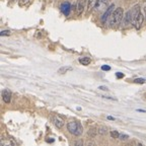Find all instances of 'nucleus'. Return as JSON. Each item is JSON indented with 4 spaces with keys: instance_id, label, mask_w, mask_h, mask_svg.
<instances>
[{
    "instance_id": "nucleus-1",
    "label": "nucleus",
    "mask_w": 146,
    "mask_h": 146,
    "mask_svg": "<svg viewBox=\"0 0 146 146\" xmlns=\"http://www.w3.org/2000/svg\"><path fill=\"white\" fill-rule=\"evenodd\" d=\"M124 18V10L122 7H118L113 11V13L110 16V25L112 27H116L120 25Z\"/></svg>"
},
{
    "instance_id": "nucleus-22",
    "label": "nucleus",
    "mask_w": 146,
    "mask_h": 146,
    "mask_svg": "<svg viewBox=\"0 0 146 146\" xmlns=\"http://www.w3.org/2000/svg\"><path fill=\"white\" fill-rule=\"evenodd\" d=\"M98 89H100V90H104V91L109 90V88H108L107 86H104V85H102V86H98Z\"/></svg>"
},
{
    "instance_id": "nucleus-11",
    "label": "nucleus",
    "mask_w": 146,
    "mask_h": 146,
    "mask_svg": "<svg viewBox=\"0 0 146 146\" xmlns=\"http://www.w3.org/2000/svg\"><path fill=\"white\" fill-rule=\"evenodd\" d=\"M90 58H88V57H82V58H80L79 59V63L80 64H82V65H88L89 63H90Z\"/></svg>"
},
{
    "instance_id": "nucleus-21",
    "label": "nucleus",
    "mask_w": 146,
    "mask_h": 146,
    "mask_svg": "<svg viewBox=\"0 0 146 146\" xmlns=\"http://www.w3.org/2000/svg\"><path fill=\"white\" fill-rule=\"evenodd\" d=\"M116 76H117V78H123L124 77V73H121V72H118V73H116Z\"/></svg>"
},
{
    "instance_id": "nucleus-7",
    "label": "nucleus",
    "mask_w": 146,
    "mask_h": 146,
    "mask_svg": "<svg viewBox=\"0 0 146 146\" xmlns=\"http://www.w3.org/2000/svg\"><path fill=\"white\" fill-rule=\"evenodd\" d=\"M2 100L5 104H9L11 100V94L8 89H3L2 90Z\"/></svg>"
},
{
    "instance_id": "nucleus-9",
    "label": "nucleus",
    "mask_w": 146,
    "mask_h": 146,
    "mask_svg": "<svg viewBox=\"0 0 146 146\" xmlns=\"http://www.w3.org/2000/svg\"><path fill=\"white\" fill-rule=\"evenodd\" d=\"M131 23H132V13H131V10H129V11L124 15L123 25H125V27H127V25H131Z\"/></svg>"
},
{
    "instance_id": "nucleus-25",
    "label": "nucleus",
    "mask_w": 146,
    "mask_h": 146,
    "mask_svg": "<svg viewBox=\"0 0 146 146\" xmlns=\"http://www.w3.org/2000/svg\"><path fill=\"white\" fill-rule=\"evenodd\" d=\"M47 142H48V143H49V142H51V143H53V142H54V139H51V140H47Z\"/></svg>"
},
{
    "instance_id": "nucleus-8",
    "label": "nucleus",
    "mask_w": 146,
    "mask_h": 146,
    "mask_svg": "<svg viewBox=\"0 0 146 146\" xmlns=\"http://www.w3.org/2000/svg\"><path fill=\"white\" fill-rule=\"evenodd\" d=\"M51 121H52V123L54 124L58 129H61V128L64 126L63 120H61V119L58 118V117H51Z\"/></svg>"
},
{
    "instance_id": "nucleus-14",
    "label": "nucleus",
    "mask_w": 146,
    "mask_h": 146,
    "mask_svg": "<svg viewBox=\"0 0 146 146\" xmlns=\"http://www.w3.org/2000/svg\"><path fill=\"white\" fill-rule=\"evenodd\" d=\"M119 139L122 140V141H126V140L129 139V136L127 134H120L119 135Z\"/></svg>"
},
{
    "instance_id": "nucleus-15",
    "label": "nucleus",
    "mask_w": 146,
    "mask_h": 146,
    "mask_svg": "<svg viewBox=\"0 0 146 146\" xmlns=\"http://www.w3.org/2000/svg\"><path fill=\"white\" fill-rule=\"evenodd\" d=\"M135 83H139V84H143V83H145L146 82V79H144V78H137V79L134 80Z\"/></svg>"
},
{
    "instance_id": "nucleus-6",
    "label": "nucleus",
    "mask_w": 146,
    "mask_h": 146,
    "mask_svg": "<svg viewBox=\"0 0 146 146\" xmlns=\"http://www.w3.org/2000/svg\"><path fill=\"white\" fill-rule=\"evenodd\" d=\"M60 9H61L62 13L64 14L65 16H68L69 13H70V9H71V5L70 3L68 2V1H66V2H64L61 4V7H60Z\"/></svg>"
},
{
    "instance_id": "nucleus-10",
    "label": "nucleus",
    "mask_w": 146,
    "mask_h": 146,
    "mask_svg": "<svg viewBox=\"0 0 146 146\" xmlns=\"http://www.w3.org/2000/svg\"><path fill=\"white\" fill-rule=\"evenodd\" d=\"M108 2H109V0H98V3H96V9H98V10L104 9L105 7H107Z\"/></svg>"
},
{
    "instance_id": "nucleus-3",
    "label": "nucleus",
    "mask_w": 146,
    "mask_h": 146,
    "mask_svg": "<svg viewBox=\"0 0 146 146\" xmlns=\"http://www.w3.org/2000/svg\"><path fill=\"white\" fill-rule=\"evenodd\" d=\"M143 21H144L143 14H142L141 12H139V13L136 15V17L133 19L132 25H134L136 30H140V29H141V27H142V25H143Z\"/></svg>"
},
{
    "instance_id": "nucleus-16",
    "label": "nucleus",
    "mask_w": 146,
    "mask_h": 146,
    "mask_svg": "<svg viewBox=\"0 0 146 146\" xmlns=\"http://www.w3.org/2000/svg\"><path fill=\"white\" fill-rule=\"evenodd\" d=\"M68 70H72V68H71V67H63V68H61L59 70V73H61V74H63V72L64 71H68Z\"/></svg>"
},
{
    "instance_id": "nucleus-2",
    "label": "nucleus",
    "mask_w": 146,
    "mask_h": 146,
    "mask_svg": "<svg viewBox=\"0 0 146 146\" xmlns=\"http://www.w3.org/2000/svg\"><path fill=\"white\" fill-rule=\"evenodd\" d=\"M67 130H68V132L70 134L79 137L82 135L83 128H82V125L78 121H71L67 124Z\"/></svg>"
},
{
    "instance_id": "nucleus-5",
    "label": "nucleus",
    "mask_w": 146,
    "mask_h": 146,
    "mask_svg": "<svg viewBox=\"0 0 146 146\" xmlns=\"http://www.w3.org/2000/svg\"><path fill=\"white\" fill-rule=\"evenodd\" d=\"M85 4H86V0H77V5H76V12H77V15L83 12L85 8Z\"/></svg>"
},
{
    "instance_id": "nucleus-26",
    "label": "nucleus",
    "mask_w": 146,
    "mask_h": 146,
    "mask_svg": "<svg viewBox=\"0 0 146 146\" xmlns=\"http://www.w3.org/2000/svg\"><path fill=\"white\" fill-rule=\"evenodd\" d=\"M145 12H146V5H145Z\"/></svg>"
},
{
    "instance_id": "nucleus-20",
    "label": "nucleus",
    "mask_w": 146,
    "mask_h": 146,
    "mask_svg": "<svg viewBox=\"0 0 146 146\" xmlns=\"http://www.w3.org/2000/svg\"><path fill=\"white\" fill-rule=\"evenodd\" d=\"M102 70H104V71H109V70H111V67L108 66V65H103V66H102Z\"/></svg>"
},
{
    "instance_id": "nucleus-4",
    "label": "nucleus",
    "mask_w": 146,
    "mask_h": 146,
    "mask_svg": "<svg viewBox=\"0 0 146 146\" xmlns=\"http://www.w3.org/2000/svg\"><path fill=\"white\" fill-rule=\"evenodd\" d=\"M114 7H115L114 4L110 5V6L107 8V10H106V12L104 13V15L102 16V21H103L104 23L107 21V19H109L110 16H111V14L113 13V11H114Z\"/></svg>"
},
{
    "instance_id": "nucleus-17",
    "label": "nucleus",
    "mask_w": 146,
    "mask_h": 146,
    "mask_svg": "<svg viewBox=\"0 0 146 146\" xmlns=\"http://www.w3.org/2000/svg\"><path fill=\"white\" fill-rule=\"evenodd\" d=\"M119 132H117V131H112L111 132V136H112V138H119Z\"/></svg>"
},
{
    "instance_id": "nucleus-13",
    "label": "nucleus",
    "mask_w": 146,
    "mask_h": 146,
    "mask_svg": "<svg viewBox=\"0 0 146 146\" xmlns=\"http://www.w3.org/2000/svg\"><path fill=\"white\" fill-rule=\"evenodd\" d=\"M31 0H18V5L21 7L23 6H25V5L29 4V2H30Z\"/></svg>"
},
{
    "instance_id": "nucleus-18",
    "label": "nucleus",
    "mask_w": 146,
    "mask_h": 146,
    "mask_svg": "<svg viewBox=\"0 0 146 146\" xmlns=\"http://www.w3.org/2000/svg\"><path fill=\"white\" fill-rule=\"evenodd\" d=\"M10 35V31H2L0 33V36H9Z\"/></svg>"
},
{
    "instance_id": "nucleus-24",
    "label": "nucleus",
    "mask_w": 146,
    "mask_h": 146,
    "mask_svg": "<svg viewBox=\"0 0 146 146\" xmlns=\"http://www.w3.org/2000/svg\"><path fill=\"white\" fill-rule=\"evenodd\" d=\"M138 112H141V113H146V111H144V110H137Z\"/></svg>"
},
{
    "instance_id": "nucleus-23",
    "label": "nucleus",
    "mask_w": 146,
    "mask_h": 146,
    "mask_svg": "<svg viewBox=\"0 0 146 146\" xmlns=\"http://www.w3.org/2000/svg\"><path fill=\"white\" fill-rule=\"evenodd\" d=\"M107 119H108V120H111V121H115V118H114V117L108 116V117H107Z\"/></svg>"
},
{
    "instance_id": "nucleus-19",
    "label": "nucleus",
    "mask_w": 146,
    "mask_h": 146,
    "mask_svg": "<svg viewBox=\"0 0 146 146\" xmlns=\"http://www.w3.org/2000/svg\"><path fill=\"white\" fill-rule=\"evenodd\" d=\"M98 133H100V134H106L107 133V129L106 128H100V129H98Z\"/></svg>"
},
{
    "instance_id": "nucleus-12",
    "label": "nucleus",
    "mask_w": 146,
    "mask_h": 146,
    "mask_svg": "<svg viewBox=\"0 0 146 146\" xmlns=\"http://www.w3.org/2000/svg\"><path fill=\"white\" fill-rule=\"evenodd\" d=\"M98 1V0H89V1H88V11H90L91 9L96 7Z\"/></svg>"
}]
</instances>
